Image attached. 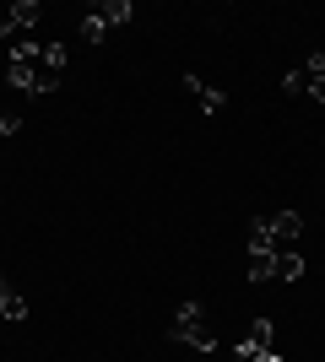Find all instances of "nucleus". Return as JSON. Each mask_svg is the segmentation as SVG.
I'll return each mask as SVG.
<instances>
[{
    "mask_svg": "<svg viewBox=\"0 0 325 362\" xmlns=\"http://www.w3.org/2000/svg\"><path fill=\"white\" fill-rule=\"evenodd\" d=\"M65 76V44H44V54L33 60V92H55Z\"/></svg>",
    "mask_w": 325,
    "mask_h": 362,
    "instance_id": "obj_3",
    "label": "nucleus"
},
{
    "mask_svg": "<svg viewBox=\"0 0 325 362\" xmlns=\"http://www.w3.org/2000/svg\"><path fill=\"white\" fill-rule=\"evenodd\" d=\"M81 38H87V44H103L108 38V22L93 11V6H87V16H81Z\"/></svg>",
    "mask_w": 325,
    "mask_h": 362,
    "instance_id": "obj_10",
    "label": "nucleus"
},
{
    "mask_svg": "<svg viewBox=\"0 0 325 362\" xmlns=\"http://www.w3.org/2000/svg\"><path fill=\"white\" fill-rule=\"evenodd\" d=\"M249 249H271V216H255L249 222ZM277 255V249H271Z\"/></svg>",
    "mask_w": 325,
    "mask_h": 362,
    "instance_id": "obj_11",
    "label": "nucleus"
},
{
    "mask_svg": "<svg viewBox=\"0 0 325 362\" xmlns=\"http://www.w3.org/2000/svg\"><path fill=\"white\" fill-rule=\"evenodd\" d=\"M6 81H11L16 92H33V65H11V71H6Z\"/></svg>",
    "mask_w": 325,
    "mask_h": 362,
    "instance_id": "obj_15",
    "label": "nucleus"
},
{
    "mask_svg": "<svg viewBox=\"0 0 325 362\" xmlns=\"http://www.w3.org/2000/svg\"><path fill=\"white\" fill-rule=\"evenodd\" d=\"M0 314H6V319H28V298H22L16 287H6V303H0Z\"/></svg>",
    "mask_w": 325,
    "mask_h": 362,
    "instance_id": "obj_14",
    "label": "nucleus"
},
{
    "mask_svg": "<svg viewBox=\"0 0 325 362\" xmlns=\"http://www.w3.org/2000/svg\"><path fill=\"white\" fill-rule=\"evenodd\" d=\"M0 44L11 49V65H33L44 54V44L33 38V28H0Z\"/></svg>",
    "mask_w": 325,
    "mask_h": 362,
    "instance_id": "obj_5",
    "label": "nucleus"
},
{
    "mask_svg": "<svg viewBox=\"0 0 325 362\" xmlns=\"http://www.w3.org/2000/svg\"><path fill=\"white\" fill-rule=\"evenodd\" d=\"M261 362H282V351H266V357H261Z\"/></svg>",
    "mask_w": 325,
    "mask_h": 362,
    "instance_id": "obj_18",
    "label": "nucleus"
},
{
    "mask_svg": "<svg viewBox=\"0 0 325 362\" xmlns=\"http://www.w3.org/2000/svg\"><path fill=\"white\" fill-rule=\"evenodd\" d=\"M169 341H185V346H195V351H212L217 346L212 330H206V308H201V303H179V308H173Z\"/></svg>",
    "mask_w": 325,
    "mask_h": 362,
    "instance_id": "obj_1",
    "label": "nucleus"
},
{
    "mask_svg": "<svg viewBox=\"0 0 325 362\" xmlns=\"http://www.w3.org/2000/svg\"><path fill=\"white\" fill-rule=\"evenodd\" d=\"M16 130H22V114H11V108H0V141H6V136H16Z\"/></svg>",
    "mask_w": 325,
    "mask_h": 362,
    "instance_id": "obj_16",
    "label": "nucleus"
},
{
    "mask_svg": "<svg viewBox=\"0 0 325 362\" xmlns=\"http://www.w3.org/2000/svg\"><path fill=\"white\" fill-rule=\"evenodd\" d=\"M298 276H304L298 249H277V255H271V281H298Z\"/></svg>",
    "mask_w": 325,
    "mask_h": 362,
    "instance_id": "obj_7",
    "label": "nucleus"
},
{
    "mask_svg": "<svg viewBox=\"0 0 325 362\" xmlns=\"http://www.w3.org/2000/svg\"><path fill=\"white\" fill-rule=\"evenodd\" d=\"M282 92H287V98L309 92L314 103H325V54H309L298 71H287V76H282Z\"/></svg>",
    "mask_w": 325,
    "mask_h": 362,
    "instance_id": "obj_2",
    "label": "nucleus"
},
{
    "mask_svg": "<svg viewBox=\"0 0 325 362\" xmlns=\"http://www.w3.org/2000/svg\"><path fill=\"white\" fill-rule=\"evenodd\" d=\"M93 11L103 16V22H108V33H114V28H125V22L136 16V6H130V0H93Z\"/></svg>",
    "mask_w": 325,
    "mask_h": 362,
    "instance_id": "obj_8",
    "label": "nucleus"
},
{
    "mask_svg": "<svg viewBox=\"0 0 325 362\" xmlns=\"http://www.w3.org/2000/svg\"><path fill=\"white\" fill-rule=\"evenodd\" d=\"M249 281H271V249H249Z\"/></svg>",
    "mask_w": 325,
    "mask_h": 362,
    "instance_id": "obj_12",
    "label": "nucleus"
},
{
    "mask_svg": "<svg viewBox=\"0 0 325 362\" xmlns=\"http://www.w3.org/2000/svg\"><path fill=\"white\" fill-rule=\"evenodd\" d=\"M298 233H304V216L298 211H277L271 216V249H293Z\"/></svg>",
    "mask_w": 325,
    "mask_h": 362,
    "instance_id": "obj_6",
    "label": "nucleus"
},
{
    "mask_svg": "<svg viewBox=\"0 0 325 362\" xmlns=\"http://www.w3.org/2000/svg\"><path fill=\"white\" fill-rule=\"evenodd\" d=\"M271 341H277V330H271V319H249V335H244V341H239L233 351H239L244 362H261L266 351H277Z\"/></svg>",
    "mask_w": 325,
    "mask_h": 362,
    "instance_id": "obj_4",
    "label": "nucleus"
},
{
    "mask_svg": "<svg viewBox=\"0 0 325 362\" xmlns=\"http://www.w3.org/2000/svg\"><path fill=\"white\" fill-rule=\"evenodd\" d=\"M195 98H201L206 114H222V108H228V92H222V87H206V81H201V92H195Z\"/></svg>",
    "mask_w": 325,
    "mask_h": 362,
    "instance_id": "obj_13",
    "label": "nucleus"
},
{
    "mask_svg": "<svg viewBox=\"0 0 325 362\" xmlns=\"http://www.w3.org/2000/svg\"><path fill=\"white\" fill-rule=\"evenodd\" d=\"M6 287H11V281H6V276H0V303H6ZM0 319H6V314H0Z\"/></svg>",
    "mask_w": 325,
    "mask_h": 362,
    "instance_id": "obj_17",
    "label": "nucleus"
},
{
    "mask_svg": "<svg viewBox=\"0 0 325 362\" xmlns=\"http://www.w3.org/2000/svg\"><path fill=\"white\" fill-rule=\"evenodd\" d=\"M38 16H44V6H38V0H16L0 28H38Z\"/></svg>",
    "mask_w": 325,
    "mask_h": 362,
    "instance_id": "obj_9",
    "label": "nucleus"
}]
</instances>
